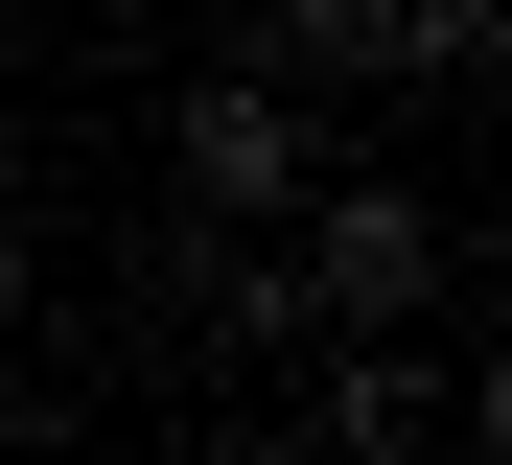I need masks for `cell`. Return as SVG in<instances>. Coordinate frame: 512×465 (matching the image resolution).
Returning <instances> with one entry per match:
<instances>
[{"label":"cell","mask_w":512,"mask_h":465,"mask_svg":"<svg viewBox=\"0 0 512 465\" xmlns=\"http://www.w3.org/2000/svg\"><path fill=\"white\" fill-rule=\"evenodd\" d=\"M280 70H326V93H373V0H280Z\"/></svg>","instance_id":"cell-5"},{"label":"cell","mask_w":512,"mask_h":465,"mask_svg":"<svg viewBox=\"0 0 512 465\" xmlns=\"http://www.w3.org/2000/svg\"><path fill=\"white\" fill-rule=\"evenodd\" d=\"M280 233H303L280 256L303 326H419V303H443V210H419V186H303Z\"/></svg>","instance_id":"cell-1"},{"label":"cell","mask_w":512,"mask_h":465,"mask_svg":"<svg viewBox=\"0 0 512 465\" xmlns=\"http://www.w3.org/2000/svg\"><path fill=\"white\" fill-rule=\"evenodd\" d=\"M0 326H24V233H0Z\"/></svg>","instance_id":"cell-7"},{"label":"cell","mask_w":512,"mask_h":465,"mask_svg":"<svg viewBox=\"0 0 512 465\" xmlns=\"http://www.w3.org/2000/svg\"><path fill=\"white\" fill-rule=\"evenodd\" d=\"M443 70H512V0H373V93H443Z\"/></svg>","instance_id":"cell-4"},{"label":"cell","mask_w":512,"mask_h":465,"mask_svg":"<svg viewBox=\"0 0 512 465\" xmlns=\"http://www.w3.org/2000/svg\"><path fill=\"white\" fill-rule=\"evenodd\" d=\"M443 419H466V442H489V465H512V349H489V372H466V396H443Z\"/></svg>","instance_id":"cell-6"},{"label":"cell","mask_w":512,"mask_h":465,"mask_svg":"<svg viewBox=\"0 0 512 465\" xmlns=\"http://www.w3.org/2000/svg\"><path fill=\"white\" fill-rule=\"evenodd\" d=\"M326 349H350V372H326V442H350V465H396V442H443V372H419L396 326H326Z\"/></svg>","instance_id":"cell-3"},{"label":"cell","mask_w":512,"mask_h":465,"mask_svg":"<svg viewBox=\"0 0 512 465\" xmlns=\"http://www.w3.org/2000/svg\"><path fill=\"white\" fill-rule=\"evenodd\" d=\"M303 163H326V117H303L280 70H210V93H187V210L280 233V210H303Z\"/></svg>","instance_id":"cell-2"}]
</instances>
